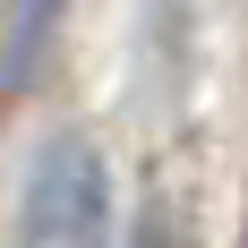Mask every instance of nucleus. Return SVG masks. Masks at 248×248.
I'll list each match as a JSON object with an SVG mask.
<instances>
[{
  "mask_svg": "<svg viewBox=\"0 0 248 248\" xmlns=\"http://www.w3.org/2000/svg\"><path fill=\"white\" fill-rule=\"evenodd\" d=\"M17 248H111V163L86 137H43L17 188Z\"/></svg>",
  "mask_w": 248,
  "mask_h": 248,
  "instance_id": "obj_1",
  "label": "nucleus"
},
{
  "mask_svg": "<svg viewBox=\"0 0 248 248\" xmlns=\"http://www.w3.org/2000/svg\"><path fill=\"white\" fill-rule=\"evenodd\" d=\"M60 9H69V0H9V9H0V86H9V94H26V86L43 77L51 43H60Z\"/></svg>",
  "mask_w": 248,
  "mask_h": 248,
  "instance_id": "obj_2",
  "label": "nucleus"
}]
</instances>
